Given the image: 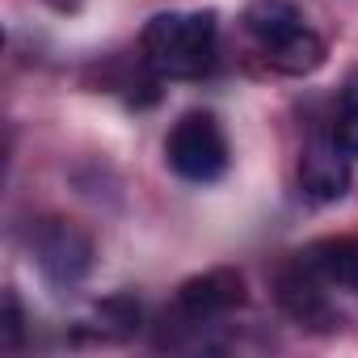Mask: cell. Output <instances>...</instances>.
Listing matches in <instances>:
<instances>
[{"instance_id":"obj_4","label":"cell","mask_w":358,"mask_h":358,"mask_svg":"<svg viewBox=\"0 0 358 358\" xmlns=\"http://www.w3.org/2000/svg\"><path fill=\"white\" fill-rule=\"evenodd\" d=\"M245 303V274L232 270V266H220V270H207V274H194L177 287V308L190 320H211V316H224L232 308Z\"/></svg>"},{"instance_id":"obj_7","label":"cell","mask_w":358,"mask_h":358,"mask_svg":"<svg viewBox=\"0 0 358 358\" xmlns=\"http://www.w3.org/2000/svg\"><path fill=\"white\" fill-rule=\"evenodd\" d=\"M299 262L320 282L358 295V236H324V241H312L299 253Z\"/></svg>"},{"instance_id":"obj_11","label":"cell","mask_w":358,"mask_h":358,"mask_svg":"<svg viewBox=\"0 0 358 358\" xmlns=\"http://www.w3.org/2000/svg\"><path fill=\"white\" fill-rule=\"evenodd\" d=\"M333 143H337L345 156H358V106H350V110L341 114V122H337V131H333Z\"/></svg>"},{"instance_id":"obj_6","label":"cell","mask_w":358,"mask_h":358,"mask_svg":"<svg viewBox=\"0 0 358 358\" xmlns=\"http://www.w3.org/2000/svg\"><path fill=\"white\" fill-rule=\"evenodd\" d=\"M299 186L316 203H337L350 190V164L337 143H312L299 156Z\"/></svg>"},{"instance_id":"obj_8","label":"cell","mask_w":358,"mask_h":358,"mask_svg":"<svg viewBox=\"0 0 358 358\" xmlns=\"http://www.w3.org/2000/svg\"><path fill=\"white\" fill-rule=\"evenodd\" d=\"M241 22L262 47H274V43H282L287 34H295L303 26V13H299L295 0H249Z\"/></svg>"},{"instance_id":"obj_1","label":"cell","mask_w":358,"mask_h":358,"mask_svg":"<svg viewBox=\"0 0 358 358\" xmlns=\"http://www.w3.org/2000/svg\"><path fill=\"white\" fill-rule=\"evenodd\" d=\"M143 64L169 80H194L215 64V13H156L139 34Z\"/></svg>"},{"instance_id":"obj_5","label":"cell","mask_w":358,"mask_h":358,"mask_svg":"<svg viewBox=\"0 0 358 358\" xmlns=\"http://www.w3.org/2000/svg\"><path fill=\"white\" fill-rule=\"evenodd\" d=\"M274 299L295 324H303V329H333V308H329V299L320 291V278L303 262L282 266L274 274Z\"/></svg>"},{"instance_id":"obj_9","label":"cell","mask_w":358,"mask_h":358,"mask_svg":"<svg viewBox=\"0 0 358 358\" xmlns=\"http://www.w3.org/2000/svg\"><path fill=\"white\" fill-rule=\"evenodd\" d=\"M266 59H270L278 72H287V76H312V72L329 59V47H324V38H320L316 30L299 26V30L287 34L282 43L266 47Z\"/></svg>"},{"instance_id":"obj_12","label":"cell","mask_w":358,"mask_h":358,"mask_svg":"<svg viewBox=\"0 0 358 358\" xmlns=\"http://www.w3.org/2000/svg\"><path fill=\"white\" fill-rule=\"evenodd\" d=\"M47 5H51L55 13H76V9L85 5V0H47Z\"/></svg>"},{"instance_id":"obj_10","label":"cell","mask_w":358,"mask_h":358,"mask_svg":"<svg viewBox=\"0 0 358 358\" xmlns=\"http://www.w3.org/2000/svg\"><path fill=\"white\" fill-rule=\"evenodd\" d=\"M22 333H26V316H22L17 295L9 291L5 295V324H0V341H5V350H17L22 345Z\"/></svg>"},{"instance_id":"obj_3","label":"cell","mask_w":358,"mask_h":358,"mask_svg":"<svg viewBox=\"0 0 358 358\" xmlns=\"http://www.w3.org/2000/svg\"><path fill=\"white\" fill-rule=\"evenodd\" d=\"M34 257H38V266L51 282L72 287L93 266V241L72 220H43L34 228Z\"/></svg>"},{"instance_id":"obj_2","label":"cell","mask_w":358,"mask_h":358,"mask_svg":"<svg viewBox=\"0 0 358 358\" xmlns=\"http://www.w3.org/2000/svg\"><path fill=\"white\" fill-rule=\"evenodd\" d=\"M164 160L182 182L207 186L215 177H224L228 169V139L215 114L207 110H190L173 122L169 139H164Z\"/></svg>"}]
</instances>
